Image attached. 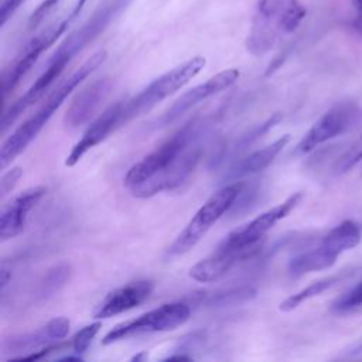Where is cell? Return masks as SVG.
Returning a JSON list of instances; mask_svg holds the SVG:
<instances>
[{
    "mask_svg": "<svg viewBox=\"0 0 362 362\" xmlns=\"http://www.w3.org/2000/svg\"><path fill=\"white\" fill-rule=\"evenodd\" d=\"M206 124V120H189L136 163L124 177V185L130 192L137 198H150L180 187L199 163Z\"/></svg>",
    "mask_w": 362,
    "mask_h": 362,
    "instance_id": "cell-1",
    "label": "cell"
},
{
    "mask_svg": "<svg viewBox=\"0 0 362 362\" xmlns=\"http://www.w3.org/2000/svg\"><path fill=\"white\" fill-rule=\"evenodd\" d=\"M106 51H98L90 58H88L69 78H66L45 100V103L21 126H18L11 136L6 139L0 150V167L6 168L20 153L25 150V147L35 139V136L42 130L55 110L62 105L66 96L90 74H93L105 61Z\"/></svg>",
    "mask_w": 362,
    "mask_h": 362,
    "instance_id": "cell-2",
    "label": "cell"
},
{
    "mask_svg": "<svg viewBox=\"0 0 362 362\" xmlns=\"http://www.w3.org/2000/svg\"><path fill=\"white\" fill-rule=\"evenodd\" d=\"M305 17L298 0H257L246 48L253 55L269 52L277 41L293 33Z\"/></svg>",
    "mask_w": 362,
    "mask_h": 362,
    "instance_id": "cell-3",
    "label": "cell"
},
{
    "mask_svg": "<svg viewBox=\"0 0 362 362\" xmlns=\"http://www.w3.org/2000/svg\"><path fill=\"white\" fill-rule=\"evenodd\" d=\"M205 58L201 55L192 57L191 59L177 65L175 68L156 78L137 95L129 99H123L122 123H129L134 117L153 109L157 103H160L170 95L175 93L201 72V69L205 66Z\"/></svg>",
    "mask_w": 362,
    "mask_h": 362,
    "instance_id": "cell-4",
    "label": "cell"
},
{
    "mask_svg": "<svg viewBox=\"0 0 362 362\" xmlns=\"http://www.w3.org/2000/svg\"><path fill=\"white\" fill-rule=\"evenodd\" d=\"M242 188L243 182H233L214 192L168 246L165 257L173 259L189 252L212 228V225L233 206L238 195L242 192Z\"/></svg>",
    "mask_w": 362,
    "mask_h": 362,
    "instance_id": "cell-5",
    "label": "cell"
},
{
    "mask_svg": "<svg viewBox=\"0 0 362 362\" xmlns=\"http://www.w3.org/2000/svg\"><path fill=\"white\" fill-rule=\"evenodd\" d=\"M132 3V0H109L103 3L79 28L71 33L66 40L51 55L47 65L55 66L61 71L78 55L86 45H89L106 27L117 18Z\"/></svg>",
    "mask_w": 362,
    "mask_h": 362,
    "instance_id": "cell-6",
    "label": "cell"
},
{
    "mask_svg": "<svg viewBox=\"0 0 362 362\" xmlns=\"http://www.w3.org/2000/svg\"><path fill=\"white\" fill-rule=\"evenodd\" d=\"M85 3L86 0H78L68 16H65L62 20H59L54 25H49L41 34L34 37L28 44H25L20 55L3 72V76H1L3 98H7V95L14 90V88L20 83V81L25 76V74L33 68V65L40 58V55L45 49H48L66 31V28L72 24V21L79 16Z\"/></svg>",
    "mask_w": 362,
    "mask_h": 362,
    "instance_id": "cell-7",
    "label": "cell"
},
{
    "mask_svg": "<svg viewBox=\"0 0 362 362\" xmlns=\"http://www.w3.org/2000/svg\"><path fill=\"white\" fill-rule=\"evenodd\" d=\"M191 308L188 304L181 301L167 303L148 313L141 314L134 320L116 325L103 337L102 344L109 345L130 337L171 331L187 322Z\"/></svg>",
    "mask_w": 362,
    "mask_h": 362,
    "instance_id": "cell-8",
    "label": "cell"
},
{
    "mask_svg": "<svg viewBox=\"0 0 362 362\" xmlns=\"http://www.w3.org/2000/svg\"><path fill=\"white\" fill-rule=\"evenodd\" d=\"M362 119V110L351 100H342L331 106L303 136L296 147L297 154H305L320 144L349 132Z\"/></svg>",
    "mask_w": 362,
    "mask_h": 362,
    "instance_id": "cell-9",
    "label": "cell"
},
{
    "mask_svg": "<svg viewBox=\"0 0 362 362\" xmlns=\"http://www.w3.org/2000/svg\"><path fill=\"white\" fill-rule=\"evenodd\" d=\"M303 199V192H294L283 202L277 204L276 206L267 209L266 212L260 214L246 225L235 229L230 232L225 239L221 242L226 246H236V247H246V246H256L260 245V240L264 235L281 219H284Z\"/></svg>",
    "mask_w": 362,
    "mask_h": 362,
    "instance_id": "cell-10",
    "label": "cell"
},
{
    "mask_svg": "<svg viewBox=\"0 0 362 362\" xmlns=\"http://www.w3.org/2000/svg\"><path fill=\"white\" fill-rule=\"evenodd\" d=\"M260 245L256 246H246V247H236V246H226L219 243L212 255L199 260L194 264L189 270L191 279L201 281V283H211L222 279L228 274L236 264L250 259L259 249Z\"/></svg>",
    "mask_w": 362,
    "mask_h": 362,
    "instance_id": "cell-11",
    "label": "cell"
},
{
    "mask_svg": "<svg viewBox=\"0 0 362 362\" xmlns=\"http://www.w3.org/2000/svg\"><path fill=\"white\" fill-rule=\"evenodd\" d=\"M238 78H239V71L235 68H230V69L221 71L216 75L211 76L204 83L194 86L192 89H189L188 92L181 95L165 110V113L158 120V123H160L158 126H167V124L175 122L178 117H181L185 112H188L191 107H194L199 102L228 89L230 85H233L236 82Z\"/></svg>",
    "mask_w": 362,
    "mask_h": 362,
    "instance_id": "cell-12",
    "label": "cell"
},
{
    "mask_svg": "<svg viewBox=\"0 0 362 362\" xmlns=\"http://www.w3.org/2000/svg\"><path fill=\"white\" fill-rule=\"evenodd\" d=\"M123 99L112 103L100 116L86 129L82 139L72 147L65 158L66 167H74L90 148L102 143L110 133L123 126Z\"/></svg>",
    "mask_w": 362,
    "mask_h": 362,
    "instance_id": "cell-13",
    "label": "cell"
},
{
    "mask_svg": "<svg viewBox=\"0 0 362 362\" xmlns=\"http://www.w3.org/2000/svg\"><path fill=\"white\" fill-rule=\"evenodd\" d=\"M112 89V82L109 78H102L92 82L89 86L83 88L71 102L66 113L64 116V123L66 127L75 129L85 124L106 100Z\"/></svg>",
    "mask_w": 362,
    "mask_h": 362,
    "instance_id": "cell-14",
    "label": "cell"
},
{
    "mask_svg": "<svg viewBox=\"0 0 362 362\" xmlns=\"http://www.w3.org/2000/svg\"><path fill=\"white\" fill-rule=\"evenodd\" d=\"M45 187H35L25 189L17 195L7 206L3 208L0 215V239L1 242L13 239L20 235L27 223L30 211L41 201L45 195Z\"/></svg>",
    "mask_w": 362,
    "mask_h": 362,
    "instance_id": "cell-15",
    "label": "cell"
},
{
    "mask_svg": "<svg viewBox=\"0 0 362 362\" xmlns=\"http://www.w3.org/2000/svg\"><path fill=\"white\" fill-rule=\"evenodd\" d=\"M153 291L150 280L132 281L123 287L110 291L95 311V318H109L129 311L144 303Z\"/></svg>",
    "mask_w": 362,
    "mask_h": 362,
    "instance_id": "cell-16",
    "label": "cell"
},
{
    "mask_svg": "<svg viewBox=\"0 0 362 362\" xmlns=\"http://www.w3.org/2000/svg\"><path fill=\"white\" fill-rule=\"evenodd\" d=\"M71 322L65 317H55L48 321L44 327L37 329L35 332H28L24 335L10 338L4 346L11 352H33L40 346H48L51 342H58L65 338L69 332Z\"/></svg>",
    "mask_w": 362,
    "mask_h": 362,
    "instance_id": "cell-17",
    "label": "cell"
},
{
    "mask_svg": "<svg viewBox=\"0 0 362 362\" xmlns=\"http://www.w3.org/2000/svg\"><path fill=\"white\" fill-rule=\"evenodd\" d=\"M288 141H290V134H284L280 139H277L276 141H273L272 144L250 153L249 156L239 160L230 168L228 177L236 180V178L252 175V174H256V173L264 170L266 167H269V164H272V161L277 157V154L286 147V144Z\"/></svg>",
    "mask_w": 362,
    "mask_h": 362,
    "instance_id": "cell-18",
    "label": "cell"
},
{
    "mask_svg": "<svg viewBox=\"0 0 362 362\" xmlns=\"http://www.w3.org/2000/svg\"><path fill=\"white\" fill-rule=\"evenodd\" d=\"M338 259V255H335L332 250H329L325 245L320 242L318 246L303 252L288 262V273L294 277L311 273V272H320L331 267Z\"/></svg>",
    "mask_w": 362,
    "mask_h": 362,
    "instance_id": "cell-19",
    "label": "cell"
},
{
    "mask_svg": "<svg viewBox=\"0 0 362 362\" xmlns=\"http://www.w3.org/2000/svg\"><path fill=\"white\" fill-rule=\"evenodd\" d=\"M362 238L361 226L351 221H342L337 226H334L321 240L322 245H325L329 250H332L335 255H342L344 252L355 247Z\"/></svg>",
    "mask_w": 362,
    "mask_h": 362,
    "instance_id": "cell-20",
    "label": "cell"
},
{
    "mask_svg": "<svg viewBox=\"0 0 362 362\" xmlns=\"http://www.w3.org/2000/svg\"><path fill=\"white\" fill-rule=\"evenodd\" d=\"M339 277H341L339 274H335V276H329V277H325V279H321V280H317V281L308 284L303 290L294 293L293 296L287 297L283 303H280V305H279L280 311H284V313L293 311L294 308L301 305L304 301H307V300L324 293L329 287H332L339 280Z\"/></svg>",
    "mask_w": 362,
    "mask_h": 362,
    "instance_id": "cell-21",
    "label": "cell"
},
{
    "mask_svg": "<svg viewBox=\"0 0 362 362\" xmlns=\"http://www.w3.org/2000/svg\"><path fill=\"white\" fill-rule=\"evenodd\" d=\"M68 279H69V264L66 263L55 264L47 272L42 281L40 283L38 294L42 298L54 296L68 281Z\"/></svg>",
    "mask_w": 362,
    "mask_h": 362,
    "instance_id": "cell-22",
    "label": "cell"
},
{
    "mask_svg": "<svg viewBox=\"0 0 362 362\" xmlns=\"http://www.w3.org/2000/svg\"><path fill=\"white\" fill-rule=\"evenodd\" d=\"M361 305H362V281H359L355 287H352L349 291L342 294L332 304V310L337 313H344Z\"/></svg>",
    "mask_w": 362,
    "mask_h": 362,
    "instance_id": "cell-23",
    "label": "cell"
},
{
    "mask_svg": "<svg viewBox=\"0 0 362 362\" xmlns=\"http://www.w3.org/2000/svg\"><path fill=\"white\" fill-rule=\"evenodd\" d=\"M99 329H100V322H93V324L85 325L82 329H79L71 342L74 352L78 355L83 354L88 349V346L90 345V342L93 341V338L96 337V334L99 332Z\"/></svg>",
    "mask_w": 362,
    "mask_h": 362,
    "instance_id": "cell-24",
    "label": "cell"
},
{
    "mask_svg": "<svg viewBox=\"0 0 362 362\" xmlns=\"http://www.w3.org/2000/svg\"><path fill=\"white\" fill-rule=\"evenodd\" d=\"M281 117H283L281 113H274V115L270 116L264 123L256 126L250 133L245 134V136L240 139V141H239V148H245V147L250 146L252 143H255L256 140H259V139H260L263 134H266L270 129H273L276 124H279L280 120H281Z\"/></svg>",
    "mask_w": 362,
    "mask_h": 362,
    "instance_id": "cell-25",
    "label": "cell"
},
{
    "mask_svg": "<svg viewBox=\"0 0 362 362\" xmlns=\"http://www.w3.org/2000/svg\"><path fill=\"white\" fill-rule=\"evenodd\" d=\"M362 158V139L358 144H355L354 147H351L339 160L337 164V170L338 173H345L348 171L356 161H359Z\"/></svg>",
    "mask_w": 362,
    "mask_h": 362,
    "instance_id": "cell-26",
    "label": "cell"
},
{
    "mask_svg": "<svg viewBox=\"0 0 362 362\" xmlns=\"http://www.w3.org/2000/svg\"><path fill=\"white\" fill-rule=\"evenodd\" d=\"M21 175H23V170L20 167H14L10 171H7L1 177V181H0V195L1 197L7 195L16 187V184L18 182Z\"/></svg>",
    "mask_w": 362,
    "mask_h": 362,
    "instance_id": "cell-27",
    "label": "cell"
},
{
    "mask_svg": "<svg viewBox=\"0 0 362 362\" xmlns=\"http://www.w3.org/2000/svg\"><path fill=\"white\" fill-rule=\"evenodd\" d=\"M58 1H59V0H44V1L37 7V10L31 14L30 23H31L33 25H37V24L47 16V13H48L54 6L58 4Z\"/></svg>",
    "mask_w": 362,
    "mask_h": 362,
    "instance_id": "cell-28",
    "label": "cell"
},
{
    "mask_svg": "<svg viewBox=\"0 0 362 362\" xmlns=\"http://www.w3.org/2000/svg\"><path fill=\"white\" fill-rule=\"evenodd\" d=\"M24 0H6L0 10V23L1 25L6 24V21L13 16V13L23 4Z\"/></svg>",
    "mask_w": 362,
    "mask_h": 362,
    "instance_id": "cell-29",
    "label": "cell"
},
{
    "mask_svg": "<svg viewBox=\"0 0 362 362\" xmlns=\"http://www.w3.org/2000/svg\"><path fill=\"white\" fill-rule=\"evenodd\" d=\"M0 276H1V279H0V283H1V290L7 286V283H8V280L11 279V274H10V272L3 266L1 267V272H0Z\"/></svg>",
    "mask_w": 362,
    "mask_h": 362,
    "instance_id": "cell-30",
    "label": "cell"
},
{
    "mask_svg": "<svg viewBox=\"0 0 362 362\" xmlns=\"http://www.w3.org/2000/svg\"><path fill=\"white\" fill-rule=\"evenodd\" d=\"M352 3H354V6L356 7V10L359 11V14L362 17V0H352Z\"/></svg>",
    "mask_w": 362,
    "mask_h": 362,
    "instance_id": "cell-31",
    "label": "cell"
}]
</instances>
